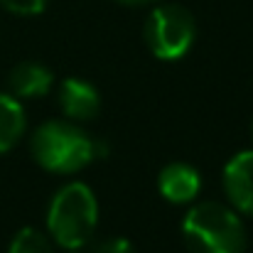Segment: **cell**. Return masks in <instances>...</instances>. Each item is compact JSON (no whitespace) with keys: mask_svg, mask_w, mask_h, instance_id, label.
Listing matches in <instances>:
<instances>
[{"mask_svg":"<svg viewBox=\"0 0 253 253\" xmlns=\"http://www.w3.org/2000/svg\"><path fill=\"white\" fill-rule=\"evenodd\" d=\"M251 140H253V121H251Z\"/></svg>","mask_w":253,"mask_h":253,"instance_id":"obj_14","label":"cell"},{"mask_svg":"<svg viewBox=\"0 0 253 253\" xmlns=\"http://www.w3.org/2000/svg\"><path fill=\"white\" fill-rule=\"evenodd\" d=\"M224 192L239 214L253 216V148L236 153L226 163Z\"/></svg>","mask_w":253,"mask_h":253,"instance_id":"obj_5","label":"cell"},{"mask_svg":"<svg viewBox=\"0 0 253 253\" xmlns=\"http://www.w3.org/2000/svg\"><path fill=\"white\" fill-rule=\"evenodd\" d=\"M93 253H135V246L123 236H108L96 246Z\"/></svg>","mask_w":253,"mask_h":253,"instance_id":"obj_12","label":"cell"},{"mask_svg":"<svg viewBox=\"0 0 253 253\" xmlns=\"http://www.w3.org/2000/svg\"><path fill=\"white\" fill-rule=\"evenodd\" d=\"M54 86V72L42 62H20L7 74V93L15 98H42Z\"/></svg>","mask_w":253,"mask_h":253,"instance_id":"obj_8","label":"cell"},{"mask_svg":"<svg viewBox=\"0 0 253 253\" xmlns=\"http://www.w3.org/2000/svg\"><path fill=\"white\" fill-rule=\"evenodd\" d=\"M116 2L128 5V7H140V5H153V2H158V0H116Z\"/></svg>","mask_w":253,"mask_h":253,"instance_id":"obj_13","label":"cell"},{"mask_svg":"<svg viewBox=\"0 0 253 253\" xmlns=\"http://www.w3.org/2000/svg\"><path fill=\"white\" fill-rule=\"evenodd\" d=\"M98 226V199L86 182L64 184L49 202L47 231L49 239L67 249L79 251L91 244Z\"/></svg>","mask_w":253,"mask_h":253,"instance_id":"obj_3","label":"cell"},{"mask_svg":"<svg viewBox=\"0 0 253 253\" xmlns=\"http://www.w3.org/2000/svg\"><path fill=\"white\" fill-rule=\"evenodd\" d=\"M32 160L52 174H74L88 168L98 155V143L69 118H52L37 126L30 138Z\"/></svg>","mask_w":253,"mask_h":253,"instance_id":"obj_1","label":"cell"},{"mask_svg":"<svg viewBox=\"0 0 253 253\" xmlns=\"http://www.w3.org/2000/svg\"><path fill=\"white\" fill-rule=\"evenodd\" d=\"M158 189L169 204H192L202 192V174L187 163H169L158 174Z\"/></svg>","mask_w":253,"mask_h":253,"instance_id":"obj_7","label":"cell"},{"mask_svg":"<svg viewBox=\"0 0 253 253\" xmlns=\"http://www.w3.org/2000/svg\"><path fill=\"white\" fill-rule=\"evenodd\" d=\"M47 5H49V0H0L2 10L20 15V17H35V15L44 12Z\"/></svg>","mask_w":253,"mask_h":253,"instance_id":"obj_11","label":"cell"},{"mask_svg":"<svg viewBox=\"0 0 253 253\" xmlns=\"http://www.w3.org/2000/svg\"><path fill=\"white\" fill-rule=\"evenodd\" d=\"M25 128H27V116L22 101L7 91H0V155L10 153L20 143Z\"/></svg>","mask_w":253,"mask_h":253,"instance_id":"obj_9","label":"cell"},{"mask_svg":"<svg viewBox=\"0 0 253 253\" xmlns=\"http://www.w3.org/2000/svg\"><path fill=\"white\" fill-rule=\"evenodd\" d=\"M59 108L74 123L93 121L101 113V93L91 82L69 77L59 84Z\"/></svg>","mask_w":253,"mask_h":253,"instance_id":"obj_6","label":"cell"},{"mask_svg":"<svg viewBox=\"0 0 253 253\" xmlns=\"http://www.w3.org/2000/svg\"><path fill=\"white\" fill-rule=\"evenodd\" d=\"M143 40L153 57L163 62H177L194 47L197 20L179 2H160L145 17Z\"/></svg>","mask_w":253,"mask_h":253,"instance_id":"obj_4","label":"cell"},{"mask_svg":"<svg viewBox=\"0 0 253 253\" xmlns=\"http://www.w3.org/2000/svg\"><path fill=\"white\" fill-rule=\"evenodd\" d=\"M69 253H77V251H69Z\"/></svg>","mask_w":253,"mask_h":253,"instance_id":"obj_15","label":"cell"},{"mask_svg":"<svg viewBox=\"0 0 253 253\" xmlns=\"http://www.w3.org/2000/svg\"><path fill=\"white\" fill-rule=\"evenodd\" d=\"M7 253H54V244L44 231L25 226L12 236Z\"/></svg>","mask_w":253,"mask_h":253,"instance_id":"obj_10","label":"cell"},{"mask_svg":"<svg viewBox=\"0 0 253 253\" xmlns=\"http://www.w3.org/2000/svg\"><path fill=\"white\" fill-rule=\"evenodd\" d=\"M182 236L192 253H244L249 246L241 214L221 202L192 204L182 219Z\"/></svg>","mask_w":253,"mask_h":253,"instance_id":"obj_2","label":"cell"}]
</instances>
